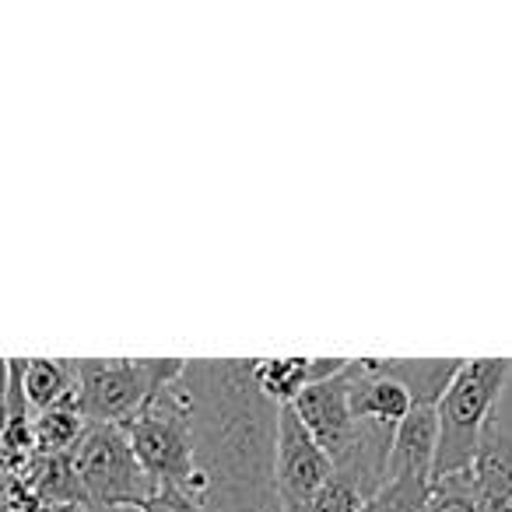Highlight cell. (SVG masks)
I'll return each instance as SVG.
<instances>
[{
    "instance_id": "obj_1",
    "label": "cell",
    "mask_w": 512,
    "mask_h": 512,
    "mask_svg": "<svg viewBox=\"0 0 512 512\" xmlns=\"http://www.w3.org/2000/svg\"><path fill=\"white\" fill-rule=\"evenodd\" d=\"M179 390L193 435L186 495L204 512H281L274 488L278 407L253 383V358L186 362Z\"/></svg>"
},
{
    "instance_id": "obj_2",
    "label": "cell",
    "mask_w": 512,
    "mask_h": 512,
    "mask_svg": "<svg viewBox=\"0 0 512 512\" xmlns=\"http://www.w3.org/2000/svg\"><path fill=\"white\" fill-rule=\"evenodd\" d=\"M509 376V358H467L460 365L453 383L446 386V393L435 404L439 446H435L432 481L474 467L477 453H481L484 428H488L491 411H495Z\"/></svg>"
},
{
    "instance_id": "obj_3",
    "label": "cell",
    "mask_w": 512,
    "mask_h": 512,
    "mask_svg": "<svg viewBox=\"0 0 512 512\" xmlns=\"http://www.w3.org/2000/svg\"><path fill=\"white\" fill-rule=\"evenodd\" d=\"M186 358H74L78 411L88 425H123L169 383Z\"/></svg>"
},
{
    "instance_id": "obj_4",
    "label": "cell",
    "mask_w": 512,
    "mask_h": 512,
    "mask_svg": "<svg viewBox=\"0 0 512 512\" xmlns=\"http://www.w3.org/2000/svg\"><path fill=\"white\" fill-rule=\"evenodd\" d=\"M123 435L130 442L141 474L155 488L190 491L193 481V435L190 411L179 390V379L169 383L151 404H144L130 421H123Z\"/></svg>"
},
{
    "instance_id": "obj_5",
    "label": "cell",
    "mask_w": 512,
    "mask_h": 512,
    "mask_svg": "<svg viewBox=\"0 0 512 512\" xmlns=\"http://www.w3.org/2000/svg\"><path fill=\"white\" fill-rule=\"evenodd\" d=\"M85 505H141L155 484L141 474L120 425H88L67 453Z\"/></svg>"
},
{
    "instance_id": "obj_6",
    "label": "cell",
    "mask_w": 512,
    "mask_h": 512,
    "mask_svg": "<svg viewBox=\"0 0 512 512\" xmlns=\"http://www.w3.org/2000/svg\"><path fill=\"white\" fill-rule=\"evenodd\" d=\"M334 477V460L320 442L306 432L292 407H278V432H274V488L281 512H309L323 484Z\"/></svg>"
},
{
    "instance_id": "obj_7",
    "label": "cell",
    "mask_w": 512,
    "mask_h": 512,
    "mask_svg": "<svg viewBox=\"0 0 512 512\" xmlns=\"http://www.w3.org/2000/svg\"><path fill=\"white\" fill-rule=\"evenodd\" d=\"M295 418L306 425V432L320 442L327 456L341 449V442L351 432V411H348V390H344V372L327 383H313L288 404Z\"/></svg>"
},
{
    "instance_id": "obj_8",
    "label": "cell",
    "mask_w": 512,
    "mask_h": 512,
    "mask_svg": "<svg viewBox=\"0 0 512 512\" xmlns=\"http://www.w3.org/2000/svg\"><path fill=\"white\" fill-rule=\"evenodd\" d=\"M348 369V358H253V383L274 407H288L306 386L327 383Z\"/></svg>"
},
{
    "instance_id": "obj_9",
    "label": "cell",
    "mask_w": 512,
    "mask_h": 512,
    "mask_svg": "<svg viewBox=\"0 0 512 512\" xmlns=\"http://www.w3.org/2000/svg\"><path fill=\"white\" fill-rule=\"evenodd\" d=\"M477 512H512V435L488 421L474 467H470Z\"/></svg>"
},
{
    "instance_id": "obj_10",
    "label": "cell",
    "mask_w": 512,
    "mask_h": 512,
    "mask_svg": "<svg viewBox=\"0 0 512 512\" xmlns=\"http://www.w3.org/2000/svg\"><path fill=\"white\" fill-rule=\"evenodd\" d=\"M435 446H439L435 407H414V411L393 428L390 477H425V481H432ZM390 477H386V481H390Z\"/></svg>"
},
{
    "instance_id": "obj_11",
    "label": "cell",
    "mask_w": 512,
    "mask_h": 512,
    "mask_svg": "<svg viewBox=\"0 0 512 512\" xmlns=\"http://www.w3.org/2000/svg\"><path fill=\"white\" fill-rule=\"evenodd\" d=\"M365 362L383 376L397 379L411 393L414 407H435L460 372L463 358H365Z\"/></svg>"
},
{
    "instance_id": "obj_12",
    "label": "cell",
    "mask_w": 512,
    "mask_h": 512,
    "mask_svg": "<svg viewBox=\"0 0 512 512\" xmlns=\"http://www.w3.org/2000/svg\"><path fill=\"white\" fill-rule=\"evenodd\" d=\"M22 390L36 414L60 404H78L74 358H22Z\"/></svg>"
},
{
    "instance_id": "obj_13",
    "label": "cell",
    "mask_w": 512,
    "mask_h": 512,
    "mask_svg": "<svg viewBox=\"0 0 512 512\" xmlns=\"http://www.w3.org/2000/svg\"><path fill=\"white\" fill-rule=\"evenodd\" d=\"M88 421L81 418L78 404H60L50 411H39L32 421V456H64L74 449Z\"/></svg>"
},
{
    "instance_id": "obj_14",
    "label": "cell",
    "mask_w": 512,
    "mask_h": 512,
    "mask_svg": "<svg viewBox=\"0 0 512 512\" xmlns=\"http://www.w3.org/2000/svg\"><path fill=\"white\" fill-rule=\"evenodd\" d=\"M141 512H204L200 502L193 495L179 488H155L148 498L141 502Z\"/></svg>"
},
{
    "instance_id": "obj_15",
    "label": "cell",
    "mask_w": 512,
    "mask_h": 512,
    "mask_svg": "<svg viewBox=\"0 0 512 512\" xmlns=\"http://www.w3.org/2000/svg\"><path fill=\"white\" fill-rule=\"evenodd\" d=\"M4 379H8V358H0V390H4Z\"/></svg>"
}]
</instances>
